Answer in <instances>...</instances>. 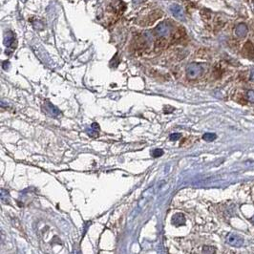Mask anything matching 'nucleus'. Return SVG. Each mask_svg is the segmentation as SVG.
I'll return each instance as SVG.
<instances>
[{
	"instance_id": "4",
	"label": "nucleus",
	"mask_w": 254,
	"mask_h": 254,
	"mask_svg": "<svg viewBox=\"0 0 254 254\" xmlns=\"http://www.w3.org/2000/svg\"><path fill=\"white\" fill-rule=\"evenodd\" d=\"M170 11H171L172 14L176 18H178V19H184V18H185L184 10L179 4H172L170 6Z\"/></svg>"
},
{
	"instance_id": "11",
	"label": "nucleus",
	"mask_w": 254,
	"mask_h": 254,
	"mask_svg": "<svg viewBox=\"0 0 254 254\" xmlns=\"http://www.w3.org/2000/svg\"><path fill=\"white\" fill-rule=\"evenodd\" d=\"M202 251H203V254H215L216 249L213 246H204Z\"/></svg>"
},
{
	"instance_id": "16",
	"label": "nucleus",
	"mask_w": 254,
	"mask_h": 254,
	"mask_svg": "<svg viewBox=\"0 0 254 254\" xmlns=\"http://www.w3.org/2000/svg\"><path fill=\"white\" fill-rule=\"evenodd\" d=\"M9 66H10V61L6 60V61H3V62H2V68H3L4 70H7V69L9 68Z\"/></svg>"
},
{
	"instance_id": "5",
	"label": "nucleus",
	"mask_w": 254,
	"mask_h": 254,
	"mask_svg": "<svg viewBox=\"0 0 254 254\" xmlns=\"http://www.w3.org/2000/svg\"><path fill=\"white\" fill-rule=\"evenodd\" d=\"M243 53H244V56L246 58H250V59H254V47L250 41H248L245 44V46L243 48Z\"/></svg>"
},
{
	"instance_id": "8",
	"label": "nucleus",
	"mask_w": 254,
	"mask_h": 254,
	"mask_svg": "<svg viewBox=\"0 0 254 254\" xmlns=\"http://www.w3.org/2000/svg\"><path fill=\"white\" fill-rule=\"evenodd\" d=\"M14 38H15V34L13 33V32L12 31H8L5 34L4 38V44L6 47L10 48L13 47V43H14Z\"/></svg>"
},
{
	"instance_id": "17",
	"label": "nucleus",
	"mask_w": 254,
	"mask_h": 254,
	"mask_svg": "<svg viewBox=\"0 0 254 254\" xmlns=\"http://www.w3.org/2000/svg\"><path fill=\"white\" fill-rule=\"evenodd\" d=\"M91 127H92V129H94V130H96V131H99V125L98 123H96V122H94Z\"/></svg>"
},
{
	"instance_id": "13",
	"label": "nucleus",
	"mask_w": 254,
	"mask_h": 254,
	"mask_svg": "<svg viewBox=\"0 0 254 254\" xmlns=\"http://www.w3.org/2000/svg\"><path fill=\"white\" fill-rule=\"evenodd\" d=\"M152 155L154 158H159L160 157L161 155H163V151L161 149H155L153 152H152Z\"/></svg>"
},
{
	"instance_id": "1",
	"label": "nucleus",
	"mask_w": 254,
	"mask_h": 254,
	"mask_svg": "<svg viewBox=\"0 0 254 254\" xmlns=\"http://www.w3.org/2000/svg\"><path fill=\"white\" fill-rule=\"evenodd\" d=\"M185 72H186V76L189 79H195L199 78L200 76H202L204 70H203L202 65L192 62L186 66Z\"/></svg>"
},
{
	"instance_id": "3",
	"label": "nucleus",
	"mask_w": 254,
	"mask_h": 254,
	"mask_svg": "<svg viewBox=\"0 0 254 254\" xmlns=\"http://www.w3.org/2000/svg\"><path fill=\"white\" fill-rule=\"evenodd\" d=\"M171 27L168 22L165 21L158 24V26L155 28V32L158 35L160 36H167L170 33Z\"/></svg>"
},
{
	"instance_id": "9",
	"label": "nucleus",
	"mask_w": 254,
	"mask_h": 254,
	"mask_svg": "<svg viewBox=\"0 0 254 254\" xmlns=\"http://www.w3.org/2000/svg\"><path fill=\"white\" fill-rule=\"evenodd\" d=\"M44 106H45V109H47V111L50 114H52L53 116H59L61 114L60 111L58 110V108L56 107L54 105H53L50 101H46Z\"/></svg>"
},
{
	"instance_id": "19",
	"label": "nucleus",
	"mask_w": 254,
	"mask_h": 254,
	"mask_svg": "<svg viewBox=\"0 0 254 254\" xmlns=\"http://www.w3.org/2000/svg\"><path fill=\"white\" fill-rule=\"evenodd\" d=\"M252 222L254 223V216H253V218H252Z\"/></svg>"
},
{
	"instance_id": "15",
	"label": "nucleus",
	"mask_w": 254,
	"mask_h": 254,
	"mask_svg": "<svg viewBox=\"0 0 254 254\" xmlns=\"http://www.w3.org/2000/svg\"><path fill=\"white\" fill-rule=\"evenodd\" d=\"M35 22L38 23V25H36V24H33V27H34L35 29H38V30H39V31L43 30L44 26H43V24H42L40 21H35Z\"/></svg>"
},
{
	"instance_id": "6",
	"label": "nucleus",
	"mask_w": 254,
	"mask_h": 254,
	"mask_svg": "<svg viewBox=\"0 0 254 254\" xmlns=\"http://www.w3.org/2000/svg\"><path fill=\"white\" fill-rule=\"evenodd\" d=\"M248 29L247 26L245 23H239L237 26L235 27V34L238 36V38H245L247 34Z\"/></svg>"
},
{
	"instance_id": "12",
	"label": "nucleus",
	"mask_w": 254,
	"mask_h": 254,
	"mask_svg": "<svg viewBox=\"0 0 254 254\" xmlns=\"http://www.w3.org/2000/svg\"><path fill=\"white\" fill-rule=\"evenodd\" d=\"M246 99L249 102L254 103V90H249L246 93Z\"/></svg>"
},
{
	"instance_id": "14",
	"label": "nucleus",
	"mask_w": 254,
	"mask_h": 254,
	"mask_svg": "<svg viewBox=\"0 0 254 254\" xmlns=\"http://www.w3.org/2000/svg\"><path fill=\"white\" fill-rule=\"evenodd\" d=\"M180 137H181V134H180V133H173V134L170 135L169 139L171 140H177L180 139Z\"/></svg>"
},
{
	"instance_id": "7",
	"label": "nucleus",
	"mask_w": 254,
	"mask_h": 254,
	"mask_svg": "<svg viewBox=\"0 0 254 254\" xmlns=\"http://www.w3.org/2000/svg\"><path fill=\"white\" fill-rule=\"evenodd\" d=\"M172 224L175 225L176 226H184L185 224V215L181 214V213L175 214L172 217Z\"/></svg>"
},
{
	"instance_id": "10",
	"label": "nucleus",
	"mask_w": 254,
	"mask_h": 254,
	"mask_svg": "<svg viewBox=\"0 0 254 254\" xmlns=\"http://www.w3.org/2000/svg\"><path fill=\"white\" fill-rule=\"evenodd\" d=\"M203 139L206 140V141H213L215 139H216V135L214 133H206L204 136H203Z\"/></svg>"
},
{
	"instance_id": "2",
	"label": "nucleus",
	"mask_w": 254,
	"mask_h": 254,
	"mask_svg": "<svg viewBox=\"0 0 254 254\" xmlns=\"http://www.w3.org/2000/svg\"><path fill=\"white\" fill-rule=\"evenodd\" d=\"M226 243L232 246H235V247H241L244 245V240L242 237H240L239 235L230 233L226 237Z\"/></svg>"
},
{
	"instance_id": "18",
	"label": "nucleus",
	"mask_w": 254,
	"mask_h": 254,
	"mask_svg": "<svg viewBox=\"0 0 254 254\" xmlns=\"http://www.w3.org/2000/svg\"><path fill=\"white\" fill-rule=\"evenodd\" d=\"M249 79H250V80L254 81V70H253V71H251V73H250V76H249Z\"/></svg>"
}]
</instances>
